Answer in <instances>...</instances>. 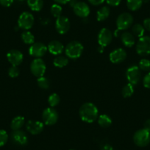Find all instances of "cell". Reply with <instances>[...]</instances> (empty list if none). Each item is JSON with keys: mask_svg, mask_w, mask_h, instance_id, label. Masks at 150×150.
I'll list each match as a JSON object with an SVG mask.
<instances>
[{"mask_svg": "<svg viewBox=\"0 0 150 150\" xmlns=\"http://www.w3.org/2000/svg\"><path fill=\"white\" fill-rule=\"evenodd\" d=\"M112 34L108 28H102L98 35V43L102 47H106L111 43Z\"/></svg>", "mask_w": 150, "mask_h": 150, "instance_id": "cell-11", "label": "cell"}, {"mask_svg": "<svg viewBox=\"0 0 150 150\" xmlns=\"http://www.w3.org/2000/svg\"><path fill=\"white\" fill-rule=\"evenodd\" d=\"M144 0H127V6L132 11H136L141 8Z\"/></svg>", "mask_w": 150, "mask_h": 150, "instance_id": "cell-24", "label": "cell"}, {"mask_svg": "<svg viewBox=\"0 0 150 150\" xmlns=\"http://www.w3.org/2000/svg\"><path fill=\"white\" fill-rule=\"evenodd\" d=\"M89 2H90L91 5H94V6H98V5H102V3H104L105 0H88Z\"/></svg>", "mask_w": 150, "mask_h": 150, "instance_id": "cell-38", "label": "cell"}, {"mask_svg": "<svg viewBox=\"0 0 150 150\" xmlns=\"http://www.w3.org/2000/svg\"><path fill=\"white\" fill-rule=\"evenodd\" d=\"M70 150H74V149H70Z\"/></svg>", "mask_w": 150, "mask_h": 150, "instance_id": "cell-43", "label": "cell"}, {"mask_svg": "<svg viewBox=\"0 0 150 150\" xmlns=\"http://www.w3.org/2000/svg\"><path fill=\"white\" fill-rule=\"evenodd\" d=\"M121 39L124 45L127 47H132L135 45V40L133 35L128 32L122 33L121 35Z\"/></svg>", "mask_w": 150, "mask_h": 150, "instance_id": "cell-19", "label": "cell"}, {"mask_svg": "<svg viewBox=\"0 0 150 150\" xmlns=\"http://www.w3.org/2000/svg\"><path fill=\"white\" fill-rule=\"evenodd\" d=\"M24 122H25V119H24L23 116H18L14 118L12 120L11 123V127L13 130H18V129H21V128L22 127L23 125H24Z\"/></svg>", "mask_w": 150, "mask_h": 150, "instance_id": "cell-22", "label": "cell"}, {"mask_svg": "<svg viewBox=\"0 0 150 150\" xmlns=\"http://www.w3.org/2000/svg\"><path fill=\"white\" fill-rule=\"evenodd\" d=\"M132 31L133 33V35L138 38H141L144 36L145 29H144V26L141 25V24H135L132 26Z\"/></svg>", "mask_w": 150, "mask_h": 150, "instance_id": "cell-27", "label": "cell"}, {"mask_svg": "<svg viewBox=\"0 0 150 150\" xmlns=\"http://www.w3.org/2000/svg\"><path fill=\"white\" fill-rule=\"evenodd\" d=\"M74 12L77 16L86 18L90 14V8L84 2H77L73 6Z\"/></svg>", "mask_w": 150, "mask_h": 150, "instance_id": "cell-13", "label": "cell"}, {"mask_svg": "<svg viewBox=\"0 0 150 150\" xmlns=\"http://www.w3.org/2000/svg\"><path fill=\"white\" fill-rule=\"evenodd\" d=\"M8 134L4 129H0V147L3 146L8 141Z\"/></svg>", "mask_w": 150, "mask_h": 150, "instance_id": "cell-33", "label": "cell"}, {"mask_svg": "<svg viewBox=\"0 0 150 150\" xmlns=\"http://www.w3.org/2000/svg\"><path fill=\"white\" fill-rule=\"evenodd\" d=\"M62 7L60 6L58 4H54V5H52L51 7V13L52 14V16L54 17H55L56 18L60 17L62 14Z\"/></svg>", "mask_w": 150, "mask_h": 150, "instance_id": "cell-32", "label": "cell"}, {"mask_svg": "<svg viewBox=\"0 0 150 150\" xmlns=\"http://www.w3.org/2000/svg\"><path fill=\"white\" fill-rule=\"evenodd\" d=\"M26 128L32 135H38L44 130V124L39 121L30 120L27 122Z\"/></svg>", "mask_w": 150, "mask_h": 150, "instance_id": "cell-15", "label": "cell"}, {"mask_svg": "<svg viewBox=\"0 0 150 150\" xmlns=\"http://www.w3.org/2000/svg\"><path fill=\"white\" fill-rule=\"evenodd\" d=\"M54 1L58 5H66V4L69 3L71 0H54Z\"/></svg>", "mask_w": 150, "mask_h": 150, "instance_id": "cell-41", "label": "cell"}, {"mask_svg": "<svg viewBox=\"0 0 150 150\" xmlns=\"http://www.w3.org/2000/svg\"><path fill=\"white\" fill-rule=\"evenodd\" d=\"M37 83H38V86H39L41 88L44 89V90H47V89L50 88V80H49L48 78L44 77V76L38 78Z\"/></svg>", "mask_w": 150, "mask_h": 150, "instance_id": "cell-29", "label": "cell"}, {"mask_svg": "<svg viewBox=\"0 0 150 150\" xmlns=\"http://www.w3.org/2000/svg\"><path fill=\"white\" fill-rule=\"evenodd\" d=\"M47 70L45 62L41 58H35L30 64V71L36 77H43Z\"/></svg>", "mask_w": 150, "mask_h": 150, "instance_id": "cell-4", "label": "cell"}, {"mask_svg": "<svg viewBox=\"0 0 150 150\" xmlns=\"http://www.w3.org/2000/svg\"><path fill=\"white\" fill-rule=\"evenodd\" d=\"M133 141L138 146H146L150 143V132L145 129H138L134 134Z\"/></svg>", "mask_w": 150, "mask_h": 150, "instance_id": "cell-3", "label": "cell"}, {"mask_svg": "<svg viewBox=\"0 0 150 150\" xmlns=\"http://www.w3.org/2000/svg\"><path fill=\"white\" fill-rule=\"evenodd\" d=\"M144 129H146V130L150 132V119H147L144 124Z\"/></svg>", "mask_w": 150, "mask_h": 150, "instance_id": "cell-40", "label": "cell"}, {"mask_svg": "<svg viewBox=\"0 0 150 150\" xmlns=\"http://www.w3.org/2000/svg\"><path fill=\"white\" fill-rule=\"evenodd\" d=\"M144 27L145 30H148L150 32V18H146L144 21Z\"/></svg>", "mask_w": 150, "mask_h": 150, "instance_id": "cell-39", "label": "cell"}, {"mask_svg": "<svg viewBox=\"0 0 150 150\" xmlns=\"http://www.w3.org/2000/svg\"><path fill=\"white\" fill-rule=\"evenodd\" d=\"M84 50L83 44L77 41H72L67 44L65 49V53L67 57L76 60L82 55Z\"/></svg>", "mask_w": 150, "mask_h": 150, "instance_id": "cell-2", "label": "cell"}, {"mask_svg": "<svg viewBox=\"0 0 150 150\" xmlns=\"http://www.w3.org/2000/svg\"><path fill=\"white\" fill-rule=\"evenodd\" d=\"M80 117L83 122L87 123H93L98 119L99 110L94 104L86 102L83 104L79 110Z\"/></svg>", "mask_w": 150, "mask_h": 150, "instance_id": "cell-1", "label": "cell"}, {"mask_svg": "<svg viewBox=\"0 0 150 150\" xmlns=\"http://www.w3.org/2000/svg\"><path fill=\"white\" fill-rule=\"evenodd\" d=\"M145 1H147V0H145Z\"/></svg>", "mask_w": 150, "mask_h": 150, "instance_id": "cell-44", "label": "cell"}, {"mask_svg": "<svg viewBox=\"0 0 150 150\" xmlns=\"http://www.w3.org/2000/svg\"><path fill=\"white\" fill-rule=\"evenodd\" d=\"M69 63V59L65 56H57L53 60V64L57 68H63Z\"/></svg>", "mask_w": 150, "mask_h": 150, "instance_id": "cell-25", "label": "cell"}, {"mask_svg": "<svg viewBox=\"0 0 150 150\" xmlns=\"http://www.w3.org/2000/svg\"><path fill=\"white\" fill-rule=\"evenodd\" d=\"M110 60L112 63H120L127 58V52L124 49L119 48L113 50L109 55Z\"/></svg>", "mask_w": 150, "mask_h": 150, "instance_id": "cell-17", "label": "cell"}, {"mask_svg": "<svg viewBox=\"0 0 150 150\" xmlns=\"http://www.w3.org/2000/svg\"><path fill=\"white\" fill-rule=\"evenodd\" d=\"M11 139L14 144L20 146H24L28 143V137L24 131L18 129L14 130L11 133Z\"/></svg>", "mask_w": 150, "mask_h": 150, "instance_id": "cell-16", "label": "cell"}, {"mask_svg": "<svg viewBox=\"0 0 150 150\" xmlns=\"http://www.w3.org/2000/svg\"><path fill=\"white\" fill-rule=\"evenodd\" d=\"M21 40H22L24 44H28V45H32L35 43L34 35H33V33H30L28 30L24 32L21 34Z\"/></svg>", "mask_w": 150, "mask_h": 150, "instance_id": "cell-26", "label": "cell"}, {"mask_svg": "<svg viewBox=\"0 0 150 150\" xmlns=\"http://www.w3.org/2000/svg\"><path fill=\"white\" fill-rule=\"evenodd\" d=\"M47 52V47L41 42H35L29 48V53L33 57L41 58L44 57Z\"/></svg>", "mask_w": 150, "mask_h": 150, "instance_id": "cell-10", "label": "cell"}, {"mask_svg": "<svg viewBox=\"0 0 150 150\" xmlns=\"http://www.w3.org/2000/svg\"><path fill=\"white\" fill-rule=\"evenodd\" d=\"M143 85L146 88H150V72L144 76L143 79Z\"/></svg>", "mask_w": 150, "mask_h": 150, "instance_id": "cell-35", "label": "cell"}, {"mask_svg": "<svg viewBox=\"0 0 150 150\" xmlns=\"http://www.w3.org/2000/svg\"><path fill=\"white\" fill-rule=\"evenodd\" d=\"M47 50L51 54H54V55H59L63 52L64 47L61 42L57 41V40H54V41H50V44H48Z\"/></svg>", "mask_w": 150, "mask_h": 150, "instance_id": "cell-18", "label": "cell"}, {"mask_svg": "<svg viewBox=\"0 0 150 150\" xmlns=\"http://www.w3.org/2000/svg\"><path fill=\"white\" fill-rule=\"evenodd\" d=\"M121 1H122V0H106L107 3L112 7L118 6V5L121 3Z\"/></svg>", "mask_w": 150, "mask_h": 150, "instance_id": "cell-37", "label": "cell"}, {"mask_svg": "<svg viewBox=\"0 0 150 150\" xmlns=\"http://www.w3.org/2000/svg\"><path fill=\"white\" fill-rule=\"evenodd\" d=\"M136 52L139 55L145 57L150 54V36L140 38L136 44Z\"/></svg>", "mask_w": 150, "mask_h": 150, "instance_id": "cell-5", "label": "cell"}, {"mask_svg": "<svg viewBox=\"0 0 150 150\" xmlns=\"http://www.w3.org/2000/svg\"><path fill=\"white\" fill-rule=\"evenodd\" d=\"M126 77L130 84L133 86L138 84L141 78V69L137 66H131L127 69Z\"/></svg>", "mask_w": 150, "mask_h": 150, "instance_id": "cell-9", "label": "cell"}, {"mask_svg": "<svg viewBox=\"0 0 150 150\" xmlns=\"http://www.w3.org/2000/svg\"><path fill=\"white\" fill-rule=\"evenodd\" d=\"M7 58L12 66H18L22 63L24 55L19 50H12L7 54Z\"/></svg>", "mask_w": 150, "mask_h": 150, "instance_id": "cell-14", "label": "cell"}, {"mask_svg": "<svg viewBox=\"0 0 150 150\" xmlns=\"http://www.w3.org/2000/svg\"><path fill=\"white\" fill-rule=\"evenodd\" d=\"M20 2H24V1H27V0H18Z\"/></svg>", "mask_w": 150, "mask_h": 150, "instance_id": "cell-42", "label": "cell"}, {"mask_svg": "<svg viewBox=\"0 0 150 150\" xmlns=\"http://www.w3.org/2000/svg\"><path fill=\"white\" fill-rule=\"evenodd\" d=\"M110 13V11L108 7H102L96 13V19L99 21H105L109 17Z\"/></svg>", "mask_w": 150, "mask_h": 150, "instance_id": "cell-21", "label": "cell"}, {"mask_svg": "<svg viewBox=\"0 0 150 150\" xmlns=\"http://www.w3.org/2000/svg\"><path fill=\"white\" fill-rule=\"evenodd\" d=\"M55 28L57 33H60V35L66 34L70 29V21L67 17L60 16L56 19Z\"/></svg>", "mask_w": 150, "mask_h": 150, "instance_id": "cell-12", "label": "cell"}, {"mask_svg": "<svg viewBox=\"0 0 150 150\" xmlns=\"http://www.w3.org/2000/svg\"><path fill=\"white\" fill-rule=\"evenodd\" d=\"M138 67L144 71L150 72V60L146 58L141 59L138 64Z\"/></svg>", "mask_w": 150, "mask_h": 150, "instance_id": "cell-31", "label": "cell"}, {"mask_svg": "<svg viewBox=\"0 0 150 150\" xmlns=\"http://www.w3.org/2000/svg\"><path fill=\"white\" fill-rule=\"evenodd\" d=\"M98 124L99 126L103 128H107L110 127L112 124V119L108 115L102 114L98 117Z\"/></svg>", "mask_w": 150, "mask_h": 150, "instance_id": "cell-23", "label": "cell"}, {"mask_svg": "<svg viewBox=\"0 0 150 150\" xmlns=\"http://www.w3.org/2000/svg\"><path fill=\"white\" fill-rule=\"evenodd\" d=\"M34 16L31 13L24 12L18 17V25L22 30H29L34 25Z\"/></svg>", "mask_w": 150, "mask_h": 150, "instance_id": "cell-7", "label": "cell"}, {"mask_svg": "<svg viewBox=\"0 0 150 150\" xmlns=\"http://www.w3.org/2000/svg\"><path fill=\"white\" fill-rule=\"evenodd\" d=\"M13 3V0H0V5L6 8L11 6Z\"/></svg>", "mask_w": 150, "mask_h": 150, "instance_id": "cell-36", "label": "cell"}, {"mask_svg": "<svg viewBox=\"0 0 150 150\" xmlns=\"http://www.w3.org/2000/svg\"><path fill=\"white\" fill-rule=\"evenodd\" d=\"M29 8L33 11H41L44 7V0H27Z\"/></svg>", "mask_w": 150, "mask_h": 150, "instance_id": "cell-20", "label": "cell"}, {"mask_svg": "<svg viewBox=\"0 0 150 150\" xmlns=\"http://www.w3.org/2000/svg\"><path fill=\"white\" fill-rule=\"evenodd\" d=\"M42 119L44 125L52 126L58 120V113L54 108H47L43 111Z\"/></svg>", "mask_w": 150, "mask_h": 150, "instance_id": "cell-6", "label": "cell"}, {"mask_svg": "<svg viewBox=\"0 0 150 150\" xmlns=\"http://www.w3.org/2000/svg\"><path fill=\"white\" fill-rule=\"evenodd\" d=\"M60 96H59L58 94H57V93H52V94L49 96L48 103L49 105H50V107H52V108H54V107L58 105L59 103H60Z\"/></svg>", "mask_w": 150, "mask_h": 150, "instance_id": "cell-30", "label": "cell"}, {"mask_svg": "<svg viewBox=\"0 0 150 150\" xmlns=\"http://www.w3.org/2000/svg\"><path fill=\"white\" fill-rule=\"evenodd\" d=\"M20 71L18 69V68L17 66H12V67H11L8 70V75L10 77H12V78H16L19 75Z\"/></svg>", "mask_w": 150, "mask_h": 150, "instance_id": "cell-34", "label": "cell"}, {"mask_svg": "<svg viewBox=\"0 0 150 150\" xmlns=\"http://www.w3.org/2000/svg\"><path fill=\"white\" fill-rule=\"evenodd\" d=\"M133 23V17L129 13H123L118 16L116 19V26L118 30H125L132 26Z\"/></svg>", "mask_w": 150, "mask_h": 150, "instance_id": "cell-8", "label": "cell"}, {"mask_svg": "<svg viewBox=\"0 0 150 150\" xmlns=\"http://www.w3.org/2000/svg\"><path fill=\"white\" fill-rule=\"evenodd\" d=\"M134 91H135V89H134L133 85L128 83V84L125 85V87L122 88V94L125 98H128L130 97L133 94Z\"/></svg>", "mask_w": 150, "mask_h": 150, "instance_id": "cell-28", "label": "cell"}]
</instances>
